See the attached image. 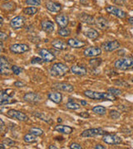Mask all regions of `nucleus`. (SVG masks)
<instances>
[{"label": "nucleus", "instance_id": "nucleus-1", "mask_svg": "<svg viewBox=\"0 0 133 149\" xmlns=\"http://www.w3.org/2000/svg\"><path fill=\"white\" fill-rule=\"evenodd\" d=\"M84 95L87 96V98L96 100H110V101L116 100V96L112 95L109 93H104V92L86 91H84Z\"/></svg>", "mask_w": 133, "mask_h": 149}, {"label": "nucleus", "instance_id": "nucleus-2", "mask_svg": "<svg viewBox=\"0 0 133 149\" xmlns=\"http://www.w3.org/2000/svg\"><path fill=\"white\" fill-rule=\"evenodd\" d=\"M68 71H69V68L66 65L61 63V62L53 64L50 70L51 74L54 76H58V77L64 76L65 74H68Z\"/></svg>", "mask_w": 133, "mask_h": 149}, {"label": "nucleus", "instance_id": "nucleus-3", "mask_svg": "<svg viewBox=\"0 0 133 149\" xmlns=\"http://www.w3.org/2000/svg\"><path fill=\"white\" fill-rule=\"evenodd\" d=\"M115 67L117 69L122 70H127L133 67V57L132 56H127L120 58L116 61L115 62Z\"/></svg>", "mask_w": 133, "mask_h": 149}, {"label": "nucleus", "instance_id": "nucleus-4", "mask_svg": "<svg viewBox=\"0 0 133 149\" xmlns=\"http://www.w3.org/2000/svg\"><path fill=\"white\" fill-rule=\"evenodd\" d=\"M14 95V91L13 90H5L1 91V97H0V104L3 106L4 104H8L13 103L12 99Z\"/></svg>", "mask_w": 133, "mask_h": 149}, {"label": "nucleus", "instance_id": "nucleus-5", "mask_svg": "<svg viewBox=\"0 0 133 149\" xmlns=\"http://www.w3.org/2000/svg\"><path fill=\"white\" fill-rule=\"evenodd\" d=\"M102 141L105 143L109 145H117L122 142V139L118 137L117 134H112V133H105L102 137Z\"/></svg>", "mask_w": 133, "mask_h": 149}, {"label": "nucleus", "instance_id": "nucleus-6", "mask_svg": "<svg viewBox=\"0 0 133 149\" xmlns=\"http://www.w3.org/2000/svg\"><path fill=\"white\" fill-rule=\"evenodd\" d=\"M11 70H12V66H11L10 63L8 62V59L6 58L5 56H2L0 58V72L2 74L4 75H9L11 73Z\"/></svg>", "mask_w": 133, "mask_h": 149}, {"label": "nucleus", "instance_id": "nucleus-7", "mask_svg": "<svg viewBox=\"0 0 133 149\" xmlns=\"http://www.w3.org/2000/svg\"><path fill=\"white\" fill-rule=\"evenodd\" d=\"M8 116L15 118L17 120H19L21 122H27L28 120V117L27 116V114H25L24 113H23L21 111H18L16 109H10L7 112Z\"/></svg>", "mask_w": 133, "mask_h": 149}, {"label": "nucleus", "instance_id": "nucleus-8", "mask_svg": "<svg viewBox=\"0 0 133 149\" xmlns=\"http://www.w3.org/2000/svg\"><path fill=\"white\" fill-rule=\"evenodd\" d=\"M106 133V132L102 129V128H89L84 130L81 136L83 138H91V137H95L97 135H104Z\"/></svg>", "mask_w": 133, "mask_h": 149}, {"label": "nucleus", "instance_id": "nucleus-9", "mask_svg": "<svg viewBox=\"0 0 133 149\" xmlns=\"http://www.w3.org/2000/svg\"><path fill=\"white\" fill-rule=\"evenodd\" d=\"M9 50L14 54H23L30 50V47L26 44H13L10 46Z\"/></svg>", "mask_w": 133, "mask_h": 149}, {"label": "nucleus", "instance_id": "nucleus-10", "mask_svg": "<svg viewBox=\"0 0 133 149\" xmlns=\"http://www.w3.org/2000/svg\"><path fill=\"white\" fill-rule=\"evenodd\" d=\"M106 11L110 13V14H112L114 16H116L117 17H119V18H125L127 17V13L126 12H124L122 9L118 8L117 7H113V6H108L106 8Z\"/></svg>", "mask_w": 133, "mask_h": 149}, {"label": "nucleus", "instance_id": "nucleus-11", "mask_svg": "<svg viewBox=\"0 0 133 149\" xmlns=\"http://www.w3.org/2000/svg\"><path fill=\"white\" fill-rule=\"evenodd\" d=\"M84 56L87 57H95L101 54V49L98 47H90L86 48L83 52Z\"/></svg>", "mask_w": 133, "mask_h": 149}, {"label": "nucleus", "instance_id": "nucleus-12", "mask_svg": "<svg viewBox=\"0 0 133 149\" xmlns=\"http://www.w3.org/2000/svg\"><path fill=\"white\" fill-rule=\"evenodd\" d=\"M120 47L121 45L117 41H110V42H106L101 44V48L105 52H113L118 48H120Z\"/></svg>", "mask_w": 133, "mask_h": 149}, {"label": "nucleus", "instance_id": "nucleus-13", "mask_svg": "<svg viewBox=\"0 0 133 149\" xmlns=\"http://www.w3.org/2000/svg\"><path fill=\"white\" fill-rule=\"evenodd\" d=\"M25 24V18L22 16H17L10 21V27L13 29H20Z\"/></svg>", "mask_w": 133, "mask_h": 149}, {"label": "nucleus", "instance_id": "nucleus-14", "mask_svg": "<svg viewBox=\"0 0 133 149\" xmlns=\"http://www.w3.org/2000/svg\"><path fill=\"white\" fill-rule=\"evenodd\" d=\"M23 100L26 102L31 103V104H36L38 103L39 101H41V96L39 95L37 93H27L23 96Z\"/></svg>", "mask_w": 133, "mask_h": 149}, {"label": "nucleus", "instance_id": "nucleus-15", "mask_svg": "<svg viewBox=\"0 0 133 149\" xmlns=\"http://www.w3.org/2000/svg\"><path fill=\"white\" fill-rule=\"evenodd\" d=\"M55 21L57 22V24L60 27V28L67 27L68 25V22H69L68 17L65 15V14H63V13L58 14V15L55 17Z\"/></svg>", "mask_w": 133, "mask_h": 149}, {"label": "nucleus", "instance_id": "nucleus-16", "mask_svg": "<svg viewBox=\"0 0 133 149\" xmlns=\"http://www.w3.org/2000/svg\"><path fill=\"white\" fill-rule=\"evenodd\" d=\"M39 55L43 58V61L46 62H52L56 58L55 56L47 49H41L39 51Z\"/></svg>", "mask_w": 133, "mask_h": 149}, {"label": "nucleus", "instance_id": "nucleus-17", "mask_svg": "<svg viewBox=\"0 0 133 149\" xmlns=\"http://www.w3.org/2000/svg\"><path fill=\"white\" fill-rule=\"evenodd\" d=\"M95 24L96 25V27H98L99 29L102 30V31H106L110 27L108 20L106 18H105V17H97V19L95 22Z\"/></svg>", "mask_w": 133, "mask_h": 149}, {"label": "nucleus", "instance_id": "nucleus-18", "mask_svg": "<svg viewBox=\"0 0 133 149\" xmlns=\"http://www.w3.org/2000/svg\"><path fill=\"white\" fill-rule=\"evenodd\" d=\"M46 8L53 13H58L62 9V5L60 3H58L56 2H53L51 0H48L45 4Z\"/></svg>", "mask_w": 133, "mask_h": 149}, {"label": "nucleus", "instance_id": "nucleus-19", "mask_svg": "<svg viewBox=\"0 0 133 149\" xmlns=\"http://www.w3.org/2000/svg\"><path fill=\"white\" fill-rule=\"evenodd\" d=\"M53 87L57 90L65 91V92H72L74 90L73 86L68 83H56V84H53Z\"/></svg>", "mask_w": 133, "mask_h": 149}, {"label": "nucleus", "instance_id": "nucleus-20", "mask_svg": "<svg viewBox=\"0 0 133 149\" xmlns=\"http://www.w3.org/2000/svg\"><path fill=\"white\" fill-rule=\"evenodd\" d=\"M71 71L72 74L78 75V76H83L87 73V68L82 65H72L71 67Z\"/></svg>", "mask_w": 133, "mask_h": 149}, {"label": "nucleus", "instance_id": "nucleus-21", "mask_svg": "<svg viewBox=\"0 0 133 149\" xmlns=\"http://www.w3.org/2000/svg\"><path fill=\"white\" fill-rule=\"evenodd\" d=\"M41 27L42 29L45 32H48V33H52L54 31V27L55 25L52 21H49V20H43L41 22Z\"/></svg>", "mask_w": 133, "mask_h": 149}, {"label": "nucleus", "instance_id": "nucleus-22", "mask_svg": "<svg viewBox=\"0 0 133 149\" xmlns=\"http://www.w3.org/2000/svg\"><path fill=\"white\" fill-rule=\"evenodd\" d=\"M77 17H78V19H79L81 22H84V23H87V24H89V25L94 24L95 22H96L93 17L91 16L89 14H87L85 13H81L80 15L77 16Z\"/></svg>", "mask_w": 133, "mask_h": 149}, {"label": "nucleus", "instance_id": "nucleus-23", "mask_svg": "<svg viewBox=\"0 0 133 149\" xmlns=\"http://www.w3.org/2000/svg\"><path fill=\"white\" fill-rule=\"evenodd\" d=\"M68 45L72 48H81L86 46V42L76 38H70L68 40Z\"/></svg>", "mask_w": 133, "mask_h": 149}, {"label": "nucleus", "instance_id": "nucleus-24", "mask_svg": "<svg viewBox=\"0 0 133 149\" xmlns=\"http://www.w3.org/2000/svg\"><path fill=\"white\" fill-rule=\"evenodd\" d=\"M52 46L53 47L58 49V50H67L68 49V44L66 42H64L63 41L60 40V39H55L52 42Z\"/></svg>", "mask_w": 133, "mask_h": 149}, {"label": "nucleus", "instance_id": "nucleus-25", "mask_svg": "<svg viewBox=\"0 0 133 149\" xmlns=\"http://www.w3.org/2000/svg\"><path fill=\"white\" fill-rule=\"evenodd\" d=\"M56 131H58V133H63V134H70L72 133L73 128L70 126H66V125H57L55 128Z\"/></svg>", "mask_w": 133, "mask_h": 149}, {"label": "nucleus", "instance_id": "nucleus-26", "mask_svg": "<svg viewBox=\"0 0 133 149\" xmlns=\"http://www.w3.org/2000/svg\"><path fill=\"white\" fill-rule=\"evenodd\" d=\"M48 99L56 104H59L63 100V95L59 92H53V93L48 94Z\"/></svg>", "mask_w": 133, "mask_h": 149}, {"label": "nucleus", "instance_id": "nucleus-27", "mask_svg": "<svg viewBox=\"0 0 133 149\" xmlns=\"http://www.w3.org/2000/svg\"><path fill=\"white\" fill-rule=\"evenodd\" d=\"M84 35L87 37L91 39V40H95V39H96L97 37H99L98 32L96 30H95V29H93V28H88L87 30H86L85 32H84Z\"/></svg>", "mask_w": 133, "mask_h": 149}, {"label": "nucleus", "instance_id": "nucleus-28", "mask_svg": "<svg viewBox=\"0 0 133 149\" xmlns=\"http://www.w3.org/2000/svg\"><path fill=\"white\" fill-rule=\"evenodd\" d=\"M33 115H34V116H36V117L39 118L40 119H42V120L45 121V122L48 123H51V122H52V119H51V118L49 117L48 115H47V114L43 113H38V112H35V113H33Z\"/></svg>", "mask_w": 133, "mask_h": 149}, {"label": "nucleus", "instance_id": "nucleus-29", "mask_svg": "<svg viewBox=\"0 0 133 149\" xmlns=\"http://www.w3.org/2000/svg\"><path fill=\"white\" fill-rule=\"evenodd\" d=\"M23 140H24L25 143H35V142H37V136H35L34 134H32L31 133H27L26 135H24Z\"/></svg>", "mask_w": 133, "mask_h": 149}, {"label": "nucleus", "instance_id": "nucleus-30", "mask_svg": "<svg viewBox=\"0 0 133 149\" xmlns=\"http://www.w3.org/2000/svg\"><path fill=\"white\" fill-rule=\"evenodd\" d=\"M58 33L59 36H61V37H69L70 35H71L72 31H71V29H69L68 27H63V28H60L59 29Z\"/></svg>", "mask_w": 133, "mask_h": 149}, {"label": "nucleus", "instance_id": "nucleus-31", "mask_svg": "<svg viewBox=\"0 0 133 149\" xmlns=\"http://www.w3.org/2000/svg\"><path fill=\"white\" fill-rule=\"evenodd\" d=\"M92 111L95 113L96 114H99V115H104L106 113V109L103 106H95L92 108Z\"/></svg>", "mask_w": 133, "mask_h": 149}, {"label": "nucleus", "instance_id": "nucleus-32", "mask_svg": "<svg viewBox=\"0 0 133 149\" xmlns=\"http://www.w3.org/2000/svg\"><path fill=\"white\" fill-rule=\"evenodd\" d=\"M23 13L26 15H29V16H32L34 14H36L37 13V8L35 7H28L23 9Z\"/></svg>", "mask_w": 133, "mask_h": 149}, {"label": "nucleus", "instance_id": "nucleus-33", "mask_svg": "<svg viewBox=\"0 0 133 149\" xmlns=\"http://www.w3.org/2000/svg\"><path fill=\"white\" fill-rule=\"evenodd\" d=\"M66 107H67L68 109H72V110H77V109H80L79 104L73 101L68 102V103L66 104Z\"/></svg>", "mask_w": 133, "mask_h": 149}, {"label": "nucleus", "instance_id": "nucleus-34", "mask_svg": "<svg viewBox=\"0 0 133 149\" xmlns=\"http://www.w3.org/2000/svg\"><path fill=\"white\" fill-rule=\"evenodd\" d=\"M107 92H108L109 94L115 96H118L122 95V91L119 90V89H116V88H109V89L107 90Z\"/></svg>", "mask_w": 133, "mask_h": 149}, {"label": "nucleus", "instance_id": "nucleus-35", "mask_svg": "<svg viewBox=\"0 0 133 149\" xmlns=\"http://www.w3.org/2000/svg\"><path fill=\"white\" fill-rule=\"evenodd\" d=\"M29 133H32V134H34L35 136H42L43 134V131L42 129H40V128H30V130H29Z\"/></svg>", "mask_w": 133, "mask_h": 149}, {"label": "nucleus", "instance_id": "nucleus-36", "mask_svg": "<svg viewBox=\"0 0 133 149\" xmlns=\"http://www.w3.org/2000/svg\"><path fill=\"white\" fill-rule=\"evenodd\" d=\"M90 65L92 67H97L98 65H100L101 63V59L96 58V59H91L89 61Z\"/></svg>", "mask_w": 133, "mask_h": 149}, {"label": "nucleus", "instance_id": "nucleus-37", "mask_svg": "<svg viewBox=\"0 0 133 149\" xmlns=\"http://www.w3.org/2000/svg\"><path fill=\"white\" fill-rule=\"evenodd\" d=\"M2 8L7 11H11L14 8V3H7L2 5Z\"/></svg>", "mask_w": 133, "mask_h": 149}, {"label": "nucleus", "instance_id": "nucleus-38", "mask_svg": "<svg viewBox=\"0 0 133 149\" xmlns=\"http://www.w3.org/2000/svg\"><path fill=\"white\" fill-rule=\"evenodd\" d=\"M109 116L112 119H117L118 118H120L121 113L118 111H117V110H111L110 113H109Z\"/></svg>", "mask_w": 133, "mask_h": 149}, {"label": "nucleus", "instance_id": "nucleus-39", "mask_svg": "<svg viewBox=\"0 0 133 149\" xmlns=\"http://www.w3.org/2000/svg\"><path fill=\"white\" fill-rule=\"evenodd\" d=\"M27 5L32 6H39L41 4V0H25Z\"/></svg>", "mask_w": 133, "mask_h": 149}, {"label": "nucleus", "instance_id": "nucleus-40", "mask_svg": "<svg viewBox=\"0 0 133 149\" xmlns=\"http://www.w3.org/2000/svg\"><path fill=\"white\" fill-rule=\"evenodd\" d=\"M12 71L14 74L18 75L23 71V68L18 66V65H12Z\"/></svg>", "mask_w": 133, "mask_h": 149}, {"label": "nucleus", "instance_id": "nucleus-41", "mask_svg": "<svg viewBox=\"0 0 133 149\" xmlns=\"http://www.w3.org/2000/svg\"><path fill=\"white\" fill-rule=\"evenodd\" d=\"M3 143H4L6 146H9V147H13L15 145V141L12 140L10 139H4L3 140Z\"/></svg>", "mask_w": 133, "mask_h": 149}, {"label": "nucleus", "instance_id": "nucleus-42", "mask_svg": "<svg viewBox=\"0 0 133 149\" xmlns=\"http://www.w3.org/2000/svg\"><path fill=\"white\" fill-rule=\"evenodd\" d=\"M43 61H44L43 60V58H40V57H35V58H32V60L31 61V63L32 64H36V63H43Z\"/></svg>", "mask_w": 133, "mask_h": 149}, {"label": "nucleus", "instance_id": "nucleus-43", "mask_svg": "<svg viewBox=\"0 0 133 149\" xmlns=\"http://www.w3.org/2000/svg\"><path fill=\"white\" fill-rule=\"evenodd\" d=\"M8 37L7 34H5L4 32H0V41L4 42V41H7V40H8Z\"/></svg>", "mask_w": 133, "mask_h": 149}, {"label": "nucleus", "instance_id": "nucleus-44", "mask_svg": "<svg viewBox=\"0 0 133 149\" xmlns=\"http://www.w3.org/2000/svg\"><path fill=\"white\" fill-rule=\"evenodd\" d=\"M69 148H72V149H82V146H81L80 144L75 143H73L71 144Z\"/></svg>", "mask_w": 133, "mask_h": 149}, {"label": "nucleus", "instance_id": "nucleus-45", "mask_svg": "<svg viewBox=\"0 0 133 149\" xmlns=\"http://www.w3.org/2000/svg\"><path fill=\"white\" fill-rule=\"evenodd\" d=\"M127 0H113L114 3H116L117 5H124Z\"/></svg>", "mask_w": 133, "mask_h": 149}, {"label": "nucleus", "instance_id": "nucleus-46", "mask_svg": "<svg viewBox=\"0 0 133 149\" xmlns=\"http://www.w3.org/2000/svg\"><path fill=\"white\" fill-rule=\"evenodd\" d=\"M78 115H79L80 117H82V118H89V113H88V112H82V113H78Z\"/></svg>", "mask_w": 133, "mask_h": 149}, {"label": "nucleus", "instance_id": "nucleus-47", "mask_svg": "<svg viewBox=\"0 0 133 149\" xmlns=\"http://www.w3.org/2000/svg\"><path fill=\"white\" fill-rule=\"evenodd\" d=\"M14 85L17 87H23V86H25V83H23L22 81H17L14 83Z\"/></svg>", "mask_w": 133, "mask_h": 149}, {"label": "nucleus", "instance_id": "nucleus-48", "mask_svg": "<svg viewBox=\"0 0 133 149\" xmlns=\"http://www.w3.org/2000/svg\"><path fill=\"white\" fill-rule=\"evenodd\" d=\"M0 123H1V128H0V130H1V133H3L4 132V127H5V125H4V123L3 121V119H0Z\"/></svg>", "mask_w": 133, "mask_h": 149}, {"label": "nucleus", "instance_id": "nucleus-49", "mask_svg": "<svg viewBox=\"0 0 133 149\" xmlns=\"http://www.w3.org/2000/svg\"><path fill=\"white\" fill-rule=\"evenodd\" d=\"M94 148L95 149H105L106 148H105L104 146L101 145V144H97V145H96V146L94 147Z\"/></svg>", "mask_w": 133, "mask_h": 149}, {"label": "nucleus", "instance_id": "nucleus-50", "mask_svg": "<svg viewBox=\"0 0 133 149\" xmlns=\"http://www.w3.org/2000/svg\"><path fill=\"white\" fill-rule=\"evenodd\" d=\"M127 21H128V22H129V23L131 24V25H132V26H133V17H129Z\"/></svg>", "mask_w": 133, "mask_h": 149}, {"label": "nucleus", "instance_id": "nucleus-51", "mask_svg": "<svg viewBox=\"0 0 133 149\" xmlns=\"http://www.w3.org/2000/svg\"><path fill=\"white\" fill-rule=\"evenodd\" d=\"M0 46H1V49H0V51H1V52H3V51H4V42L0 41Z\"/></svg>", "mask_w": 133, "mask_h": 149}, {"label": "nucleus", "instance_id": "nucleus-52", "mask_svg": "<svg viewBox=\"0 0 133 149\" xmlns=\"http://www.w3.org/2000/svg\"><path fill=\"white\" fill-rule=\"evenodd\" d=\"M48 148L49 149H58V148H57L56 146H54V145H50V146L48 147Z\"/></svg>", "mask_w": 133, "mask_h": 149}, {"label": "nucleus", "instance_id": "nucleus-53", "mask_svg": "<svg viewBox=\"0 0 133 149\" xmlns=\"http://www.w3.org/2000/svg\"><path fill=\"white\" fill-rule=\"evenodd\" d=\"M81 104H82V105H83V106H85V105L87 104V103L86 101H84V100H82V101H81Z\"/></svg>", "mask_w": 133, "mask_h": 149}, {"label": "nucleus", "instance_id": "nucleus-54", "mask_svg": "<svg viewBox=\"0 0 133 149\" xmlns=\"http://www.w3.org/2000/svg\"><path fill=\"white\" fill-rule=\"evenodd\" d=\"M4 146H5V144L3 143H2L0 144V148H2V149H4V148H5V147H4Z\"/></svg>", "mask_w": 133, "mask_h": 149}, {"label": "nucleus", "instance_id": "nucleus-55", "mask_svg": "<svg viewBox=\"0 0 133 149\" xmlns=\"http://www.w3.org/2000/svg\"><path fill=\"white\" fill-rule=\"evenodd\" d=\"M0 20H1V26H3V22H4V19H3V17H1Z\"/></svg>", "mask_w": 133, "mask_h": 149}, {"label": "nucleus", "instance_id": "nucleus-56", "mask_svg": "<svg viewBox=\"0 0 133 149\" xmlns=\"http://www.w3.org/2000/svg\"><path fill=\"white\" fill-rule=\"evenodd\" d=\"M62 121H63V120H62V118H58V123H61Z\"/></svg>", "mask_w": 133, "mask_h": 149}, {"label": "nucleus", "instance_id": "nucleus-57", "mask_svg": "<svg viewBox=\"0 0 133 149\" xmlns=\"http://www.w3.org/2000/svg\"><path fill=\"white\" fill-rule=\"evenodd\" d=\"M5 1H8V0H5Z\"/></svg>", "mask_w": 133, "mask_h": 149}, {"label": "nucleus", "instance_id": "nucleus-58", "mask_svg": "<svg viewBox=\"0 0 133 149\" xmlns=\"http://www.w3.org/2000/svg\"><path fill=\"white\" fill-rule=\"evenodd\" d=\"M132 81H133V79H132Z\"/></svg>", "mask_w": 133, "mask_h": 149}]
</instances>
